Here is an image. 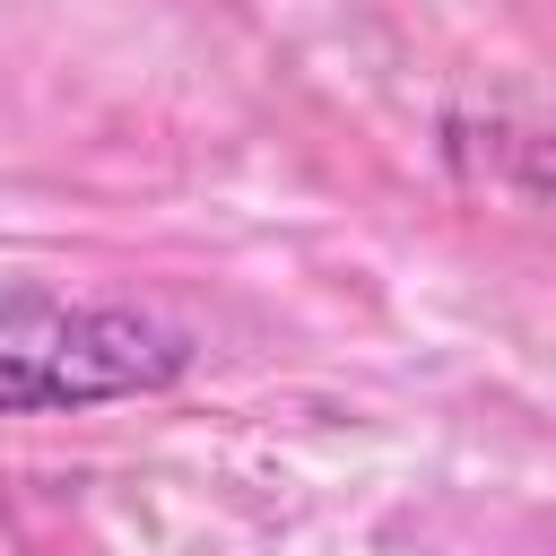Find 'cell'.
Segmentation results:
<instances>
[{"mask_svg": "<svg viewBox=\"0 0 556 556\" xmlns=\"http://www.w3.org/2000/svg\"><path fill=\"white\" fill-rule=\"evenodd\" d=\"M191 356H200L191 330L148 304L0 287V417L148 400V391H174L191 374Z\"/></svg>", "mask_w": 556, "mask_h": 556, "instance_id": "obj_1", "label": "cell"}]
</instances>
